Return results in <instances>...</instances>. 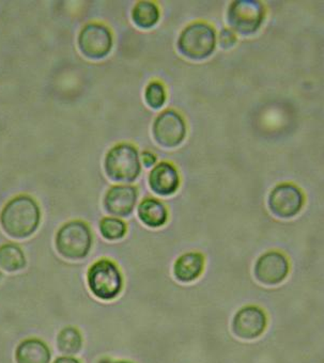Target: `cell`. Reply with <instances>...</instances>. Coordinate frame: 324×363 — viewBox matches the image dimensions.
Here are the masks:
<instances>
[{
  "label": "cell",
  "instance_id": "8fae6325",
  "mask_svg": "<svg viewBox=\"0 0 324 363\" xmlns=\"http://www.w3.org/2000/svg\"><path fill=\"white\" fill-rule=\"evenodd\" d=\"M266 313L256 306H247L239 310L232 320V331L242 340H255L266 328Z\"/></svg>",
  "mask_w": 324,
  "mask_h": 363
},
{
  "label": "cell",
  "instance_id": "603a6c76",
  "mask_svg": "<svg viewBox=\"0 0 324 363\" xmlns=\"http://www.w3.org/2000/svg\"><path fill=\"white\" fill-rule=\"evenodd\" d=\"M141 160H143V162L144 164H145L146 168H150V167L154 166V164L156 162V155L149 151L143 152Z\"/></svg>",
  "mask_w": 324,
  "mask_h": 363
},
{
  "label": "cell",
  "instance_id": "52a82bcc",
  "mask_svg": "<svg viewBox=\"0 0 324 363\" xmlns=\"http://www.w3.org/2000/svg\"><path fill=\"white\" fill-rule=\"evenodd\" d=\"M113 48L112 31L102 24L91 23L80 30L78 48L87 58L92 60L105 58Z\"/></svg>",
  "mask_w": 324,
  "mask_h": 363
},
{
  "label": "cell",
  "instance_id": "30bf717a",
  "mask_svg": "<svg viewBox=\"0 0 324 363\" xmlns=\"http://www.w3.org/2000/svg\"><path fill=\"white\" fill-rule=\"evenodd\" d=\"M290 265L286 255L277 251H269L256 262L255 277L264 286H277L287 278Z\"/></svg>",
  "mask_w": 324,
  "mask_h": 363
},
{
  "label": "cell",
  "instance_id": "44dd1931",
  "mask_svg": "<svg viewBox=\"0 0 324 363\" xmlns=\"http://www.w3.org/2000/svg\"><path fill=\"white\" fill-rule=\"evenodd\" d=\"M145 99L151 108L160 109L166 102V91L160 82H151L145 91Z\"/></svg>",
  "mask_w": 324,
  "mask_h": 363
},
{
  "label": "cell",
  "instance_id": "5bb4252c",
  "mask_svg": "<svg viewBox=\"0 0 324 363\" xmlns=\"http://www.w3.org/2000/svg\"><path fill=\"white\" fill-rule=\"evenodd\" d=\"M205 268V257L198 252L181 255L173 265V275L178 281L190 284L200 277Z\"/></svg>",
  "mask_w": 324,
  "mask_h": 363
},
{
  "label": "cell",
  "instance_id": "7a4b0ae2",
  "mask_svg": "<svg viewBox=\"0 0 324 363\" xmlns=\"http://www.w3.org/2000/svg\"><path fill=\"white\" fill-rule=\"evenodd\" d=\"M104 169L112 181L132 183L141 174L139 151L134 145L120 143L106 154Z\"/></svg>",
  "mask_w": 324,
  "mask_h": 363
},
{
  "label": "cell",
  "instance_id": "ba28073f",
  "mask_svg": "<svg viewBox=\"0 0 324 363\" xmlns=\"http://www.w3.org/2000/svg\"><path fill=\"white\" fill-rule=\"evenodd\" d=\"M152 132L156 143L161 147H171L181 145L186 136V124L183 118L177 111H163L154 120Z\"/></svg>",
  "mask_w": 324,
  "mask_h": 363
},
{
  "label": "cell",
  "instance_id": "7402d4cb",
  "mask_svg": "<svg viewBox=\"0 0 324 363\" xmlns=\"http://www.w3.org/2000/svg\"><path fill=\"white\" fill-rule=\"evenodd\" d=\"M236 43L237 37L234 31L230 30V29H223L221 31V33H220V45L222 46V48L228 50V48H234Z\"/></svg>",
  "mask_w": 324,
  "mask_h": 363
},
{
  "label": "cell",
  "instance_id": "2e32d148",
  "mask_svg": "<svg viewBox=\"0 0 324 363\" xmlns=\"http://www.w3.org/2000/svg\"><path fill=\"white\" fill-rule=\"evenodd\" d=\"M139 218L149 228H160L166 223L168 212L166 206L153 198L143 200L139 206Z\"/></svg>",
  "mask_w": 324,
  "mask_h": 363
},
{
  "label": "cell",
  "instance_id": "277c9868",
  "mask_svg": "<svg viewBox=\"0 0 324 363\" xmlns=\"http://www.w3.org/2000/svg\"><path fill=\"white\" fill-rule=\"evenodd\" d=\"M216 33L213 27L202 22L193 23L182 30L178 39V50L190 60H203L213 54Z\"/></svg>",
  "mask_w": 324,
  "mask_h": 363
},
{
  "label": "cell",
  "instance_id": "4fadbf2b",
  "mask_svg": "<svg viewBox=\"0 0 324 363\" xmlns=\"http://www.w3.org/2000/svg\"><path fill=\"white\" fill-rule=\"evenodd\" d=\"M149 186L156 195H173L180 186V175L176 167L166 162L156 164L149 174Z\"/></svg>",
  "mask_w": 324,
  "mask_h": 363
},
{
  "label": "cell",
  "instance_id": "484cf974",
  "mask_svg": "<svg viewBox=\"0 0 324 363\" xmlns=\"http://www.w3.org/2000/svg\"><path fill=\"white\" fill-rule=\"evenodd\" d=\"M113 363H130V362H126V361H118V362H113Z\"/></svg>",
  "mask_w": 324,
  "mask_h": 363
},
{
  "label": "cell",
  "instance_id": "cb8c5ba5",
  "mask_svg": "<svg viewBox=\"0 0 324 363\" xmlns=\"http://www.w3.org/2000/svg\"><path fill=\"white\" fill-rule=\"evenodd\" d=\"M54 363H80L77 359L72 358V357H60L56 359Z\"/></svg>",
  "mask_w": 324,
  "mask_h": 363
},
{
  "label": "cell",
  "instance_id": "7c38bea8",
  "mask_svg": "<svg viewBox=\"0 0 324 363\" xmlns=\"http://www.w3.org/2000/svg\"><path fill=\"white\" fill-rule=\"evenodd\" d=\"M136 187L131 185H116L111 187L104 198V208L108 214L117 217H128L136 206Z\"/></svg>",
  "mask_w": 324,
  "mask_h": 363
},
{
  "label": "cell",
  "instance_id": "d4e9b609",
  "mask_svg": "<svg viewBox=\"0 0 324 363\" xmlns=\"http://www.w3.org/2000/svg\"><path fill=\"white\" fill-rule=\"evenodd\" d=\"M99 363H113L112 361L108 360V359H103V360L99 361Z\"/></svg>",
  "mask_w": 324,
  "mask_h": 363
},
{
  "label": "cell",
  "instance_id": "4316f807",
  "mask_svg": "<svg viewBox=\"0 0 324 363\" xmlns=\"http://www.w3.org/2000/svg\"><path fill=\"white\" fill-rule=\"evenodd\" d=\"M0 278H1V272H0Z\"/></svg>",
  "mask_w": 324,
  "mask_h": 363
},
{
  "label": "cell",
  "instance_id": "ffe728a7",
  "mask_svg": "<svg viewBox=\"0 0 324 363\" xmlns=\"http://www.w3.org/2000/svg\"><path fill=\"white\" fill-rule=\"evenodd\" d=\"M99 232L105 240H122L126 235V225L122 219L105 217L99 221Z\"/></svg>",
  "mask_w": 324,
  "mask_h": 363
},
{
  "label": "cell",
  "instance_id": "ac0fdd59",
  "mask_svg": "<svg viewBox=\"0 0 324 363\" xmlns=\"http://www.w3.org/2000/svg\"><path fill=\"white\" fill-rule=\"evenodd\" d=\"M158 18L160 10L158 6L151 1H139L133 8L132 20L139 28H152L158 24Z\"/></svg>",
  "mask_w": 324,
  "mask_h": 363
},
{
  "label": "cell",
  "instance_id": "3957f363",
  "mask_svg": "<svg viewBox=\"0 0 324 363\" xmlns=\"http://www.w3.org/2000/svg\"><path fill=\"white\" fill-rule=\"evenodd\" d=\"M87 282L91 293L101 301H113L124 288V278L111 259H99L88 270Z\"/></svg>",
  "mask_w": 324,
  "mask_h": 363
},
{
  "label": "cell",
  "instance_id": "e0dca14e",
  "mask_svg": "<svg viewBox=\"0 0 324 363\" xmlns=\"http://www.w3.org/2000/svg\"><path fill=\"white\" fill-rule=\"evenodd\" d=\"M26 266V257L18 245L9 244L0 246V268L6 272L22 270Z\"/></svg>",
  "mask_w": 324,
  "mask_h": 363
},
{
  "label": "cell",
  "instance_id": "9a60e30c",
  "mask_svg": "<svg viewBox=\"0 0 324 363\" xmlns=\"http://www.w3.org/2000/svg\"><path fill=\"white\" fill-rule=\"evenodd\" d=\"M16 363H50V350L41 340H25L16 348Z\"/></svg>",
  "mask_w": 324,
  "mask_h": 363
},
{
  "label": "cell",
  "instance_id": "5b68a950",
  "mask_svg": "<svg viewBox=\"0 0 324 363\" xmlns=\"http://www.w3.org/2000/svg\"><path fill=\"white\" fill-rule=\"evenodd\" d=\"M92 246V234L88 225L80 220L65 223L57 232L56 248L65 259L77 261L88 255Z\"/></svg>",
  "mask_w": 324,
  "mask_h": 363
},
{
  "label": "cell",
  "instance_id": "d6986e66",
  "mask_svg": "<svg viewBox=\"0 0 324 363\" xmlns=\"http://www.w3.org/2000/svg\"><path fill=\"white\" fill-rule=\"evenodd\" d=\"M82 345V335L74 327L63 329L57 337L58 350L65 354H75L80 352Z\"/></svg>",
  "mask_w": 324,
  "mask_h": 363
},
{
  "label": "cell",
  "instance_id": "6da1fadb",
  "mask_svg": "<svg viewBox=\"0 0 324 363\" xmlns=\"http://www.w3.org/2000/svg\"><path fill=\"white\" fill-rule=\"evenodd\" d=\"M40 219L39 206L29 196L14 198L0 213V225L4 231L18 240L33 235L39 227Z\"/></svg>",
  "mask_w": 324,
  "mask_h": 363
},
{
  "label": "cell",
  "instance_id": "8992f818",
  "mask_svg": "<svg viewBox=\"0 0 324 363\" xmlns=\"http://www.w3.org/2000/svg\"><path fill=\"white\" fill-rule=\"evenodd\" d=\"M266 16L264 5L257 0H236L228 9V24L241 35L255 33Z\"/></svg>",
  "mask_w": 324,
  "mask_h": 363
},
{
  "label": "cell",
  "instance_id": "9c48e42d",
  "mask_svg": "<svg viewBox=\"0 0 324 363\" xmlns=\"http://www.w3.org/2000/svg\"><path fill=\"white\" fill-rule=\"evenodd\" d=\"M269 208L279 218H292L302 210L304 196L296 185L290 183L277 185L269 196Z\"/></svg>",
  "mask_w": 324,
  "mask_h": 363
}]
</instances>
